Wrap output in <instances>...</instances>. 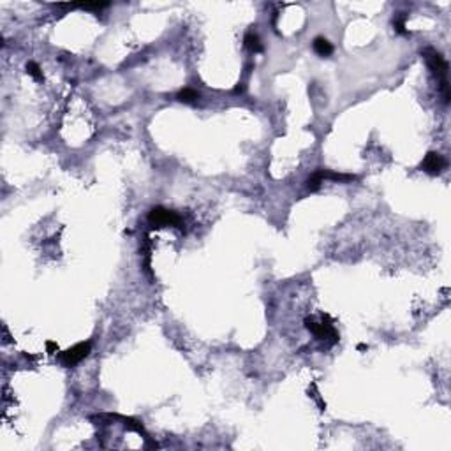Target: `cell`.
Instances as JSON below:
<instances>
[{"label":"cell","instance_id":"6da1fadb","mask_svg":"<svg viewBox=\"0 0 451 451\" xmlns=\"http://www.w3.org/2000/svg\"><path fill=\"white\" fill-rule=\"evenodd\" d=\"M423 56L425 60H427L428 67H430V71L433 73V76L437 78L439 85H441V92H442V99H444V102H450V83H448V62L444 60V56L439 53V51L432 50V48H428V50L423 51Z\"/></svg>","mask_w":451,"mask_h":451},{"label":"cell","instance_id":"7a4b0ae2","mask_svg":"<svg viewBox=\"0 0 451 451\" xmlns=\"http://www.w3.org/2000/svg\"><path fill=\"white\" fill-rule=\"evenodd\" d=\"M148 222L152 227H164V226H171V227H184V222H182V217L178 213L166 210L162 207H155L152 208V212L148 215Z\"/></svg>","mask_w":451,"mask_h":451},{"label":"cell","instance_id":"3957f363","mask_svg":"<svg viewBox=\"0 0 451 451\" xmlns=\"http://www.w3.org/2000/svg\"><path fill=\"white\" fill-rule=\"evenodd\" d=\"M90 349H92V344H90V342H79V344L73 345L71 349L64 351V353L60 355V361H62L64 367H69V368L76 367L81 359H85L90 355Z\"/></svg>","mask_w":451,"mask_h":451},{"label":"cell","instance_id":"277c9868","mask_svg":"<svg viewBox=\"0 0 451 451\" xmlns=\"http://www.w3.org/2000/svg\"><path fill=\"white\" fill-rule=\"evenodd\" d=\"M305 328H307L310 333H314L318 338H321V340H326L328 338L332 344H337V342H338V333H337V330L333 328V324H330V322H316V321H312V319H305Z\"/></svg>","mask_w":451,"mask_h":451},{"label":"cell","instance_id":"5b68a950","mask_svg":"<svg viewBox=\"0 0 451 451\" xmlns=\"http://www.w3.org/2000/svg\"><path fill=\"white\" fill-rule=\"evenodd\" d=\"M419 168L428 175H441L442 171L448 168V161L439 152H428Z\"/></svg>","mask_w":451,"mask_h":451},{"label":"cell","instance_id":"8992f818","mask_svg":"<svg viewBox=\"0 0 451 451\" xmlns=\"http://www.w3.org/2000/svg\"><path fill=\"white\" fill-rule=\"evenodd\" d=\"M244 44L247 50H250L252 53H263V44H261V39H259V36L256 32H247L245 34V39H244Z\"/></svg>","mask_w":451,"mask_h":451},{"label":"cell","instance_id":"52a82bcc","mask_svg":"<svg viewBox=\"0 0 451 451\" xmlns=\"http://www.w3.org/2000/svg\"><path fill=\"white\" fill-rule=\"evenodd\" d=\"M314 51L319 56H330L333 53V44L324 37H316L314 39Z\"/></svg>","mask_w":451,"mask_h":451},{"label":"cell","instance_id":"ba28073f","mask_svg":"<svg viewBox=\"0 0 451 451\" xmlns=\"http://www.w3.org/2000/svg\"><path fill=\"white\" fill-rule=\"evenodd\" d=\"M176 99H178L180 102H185V104H194V102H198L199 94L196 92L194 88H182V90L176 94Z\"/></svg>","mask_w":451,"mask_h":451},{"label":"cell","instance_id":"9c48e42d","mask_svg":"<svg viewBox=\"0 0 451 451\" xmlns=\"http://www.w3.org/2000/svg\"><path fill=\"white\" fill-rule=\"evenodd\" d=\"M322 182H324V180L321 178L319 171H314L312 175L307 178V182H305V184H307V189H309V190H318L319 187H321Z\"/></svg>","mask_w":451,"mask_h":451},{"label":"cell","instance_id":"30bf717a","mask_svg":"<svg viewBox=\"0 0 451 451\" xmlns=\"http://www.w3.org/2000/svg\"><path fill=\"white\" fill-rule=\"evenodd\" d=\"M27 73L30 74L34 79H37V81H42V71H41V67L36 64V62H28V64H27Z\"/></svg>","mask_w":451,"mask_h":451},{"label":"cell","instance_id":"8fae6325","mask_svg":"<svg viewBox=\"0 0 451 451\" xmlns=\"http://www.w3.org/2000/svg\"><path fill=\"white\" fill-rule=\"evenodd\" d=\"M393 27L398 34H407V30H405V16H395L393 18Z\"/></svg>","mask_w":451,"mask_h":451},{"label":"cell","instance_id":"7c38bea8","mask_svg":"<svg viewBox=\"0 0 451 451\" xmlns=\"http://www.w3.org/2000/svg\"><path fill=\"white\" fill-rule=\"evenodd\" d=\"M46 349H48V353H50V355H55L56 351H58V344H56V342H53V340H48L46 342Z\"/></svg>","mask_w":451,"mask_h":451},{"label":"cell","instance_id":"4fadbf2b","mask_svg":"<svg viewBox=\"0 0 451 451\" xmlns=\"http://www.w3.org/2000/svg\"><path fill=\"white\" fill-rule=\"evenodd\" d=\"M244 88H245V87H244V83H240L238 87L235 88V92H244Z\"/></svg>","mask_w":451,"mask_h":451},{"label":"cell","instance_id":"5bb4252c","mask_svg":"<svg viewBox=\"0 0 451 451\" xmlns=\"http://www.w3.org/2000/svg\"><path fill=\"white\" fill-rule=\"evenodd\" d=\"M367 349V345L365 344H358V351H365Z\"/></svg>","mask_w":451,"mask_h":451}]
</instances>
